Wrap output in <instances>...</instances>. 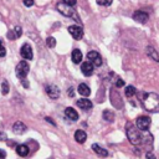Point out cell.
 Wrapping results in <instances>:
<instances>
[{"instance_id":"cell-34","label":"cell","mask_w":159,"mask_h":159,"mask_svg":"<svg viewBox=\"0 0 159 159\" xmlns=\"http://www.w3.org/2000/svg\"><path fill=\"white\" fill-rule=\"evenodd\" d=\"M73 88H68V94L70 96H73V91H72Z\"/></svg>"},{"instance_id":"cell-28","label":"cell","mask_w":159,"mask_h":159,"mask_svg":"<svg viewBox=\"0 0 159 159\" xmlns=\"http://www.w3.org/2000/svg\"><path fill=\"white\" fill-rule=\"evenodd\" d=\"M22 2H24V5L27 6V7H30V6L34 5V0H22Z\"/></svg>"},{"instance_id":"cell-23","label":"cell","mask_w":159,"mask_h":159,"mask_svg":"<svg viewBox=\"0 0 159 159\" xmlns=\"http://www.w3.org/2000/svg\"><path fill=\"white\" fill-rule=\"evenodd\" d=\"M135 94V88L133 87V86H128L127 88H125V96L127 97H132V96H134Z\"/></svg>"},{"instance_id":"cell-8","label":"cell","mask_w":159,"mask_h":159,"mask_svg":"<svg viewBox=\"0 0 159 159\" xmlns=\"http://www.w3.org/2000/svg\"><path fill=\"white\" fill-rule=\"evenodd\" d=\"M20 55L24 60H32V48L29 43H24L20 48Z\"/></svg>"},{"instance_id":"cell-10","label":"cell","mask_w":159,"mask_h":159,"mask_svg":"<svg viewBox=\"0 0 159 159\" xmlns=\"http://www.w3.org/2000/svg\"><path fill=\"white\" fill-rule=\"evenodd\" d=\"M148 14L144 12V11H135L133 14V19L137 21V22H140V24H145L148 21Z\"/></svg>"},{"instance_id":"cell-19","label":"cell","mask_w":159,"mask_h":159,"mask_svg":"<svg viewBox=\"0 0 159 159\" xmlns=\"http://www.w3.org/2000/svg\"><path fill=\"white\" fill-rule=\"evenodd\" d=\"M71 58H72V61L75 63H80L82 61V52L78 48H75L72 51V53H71Z\"/></svg>"},{"instance_id":"cell-20","label":"cell","mask_w":159,"mask_h":159,"mask_svg":"<svg viewBox=\"0 0 159 159\" xmlns=\"http://www.w3.org/2000/svg\"><path fill=\"white\" fill-rule=\"evenodd\" d=\"M77 91H78L80 94H82V96H84V97H87V96L91 93V89H89V87H88L86 83H80Z\"/></svg>"},{"instance_id":"cell-16","label":"cell","mask_w":159,"mask_h":159,"mask_svg":"<svg viewBox=\"0 0 159 159\" xmlns=\"http://www.w3.org/2000/svg\"><path fill=\"white\" fill-rule=\"evenodd\" d=\"M75 139H76V142L81 143V144L84 143L86 139H87V134H86V132H83V130H81V129L76 130V132H75Z\"/></svg>"},{"instance_id":"cell-29","label":"cell","mask_w":159,"mask_h":159,"mask_svg":"<svg viewBox=\"0 0 159 159\" xmlns=\"http://www.w3.org/2000/svg\"><path fill=\"white\" fill-rule=\"evenodd\" d=\"M65 4H67V5H71V6H75L76 5V2H77V0H62Z\"/></svg>"},{"instance_id":"cell-12","label":"cell","mask_w":159,"mask_h":159,"mask_svg":"<svg viewBox=\"0 0 159 159\" xmlns=\"http://www.w3.org/2000/svg\"><path fill=\"white\" fill-rule=\"evenodd\" d=\"M26 129H27V127H26L22 122H20V120L15 122L14 125H12V132H14L15 134H22V133L26 132Z\"/></svg>"},{"instance_id":"cell-31","label":"cell","mask_w":159,"mask_h":159,"mask_svg":"<svg viewBox=\"0 0 159 159\" xmlns=\"http://www.w3.org/2000/svg\"><path fill=\"white\" fill-rule=\"evenodd\" d=\"M145 159H157V158H155V155H154L153 153L148 152V153L145 154Z\"/></svg>"},{"instance_id":"cell-3","label":"cell","mask_w":159,"mask_h":159,"mask_svg":"<svg viewBox=\"0 0 159 159\" xmlns=\"http://www.w3.org/2000/svg\"><path fill=\"white\" fill-rule=\"evenodd\" d=\"M57 10L66 17H72V19H76L77 20V14H76V10L73 9V6L71 5H67L65 2H58L57 4Z\"/></svg>"},{"instance_id":"cell-9","label":"cell","mask_w":159,"mask_h":159,"mask_svg":"<svg viewBox=\"0 0 159 159\" xmlns=\"http://www.w3.org/2000/svg\"><path fill=\"white\" fill-rule=\"evenodd\" d=\"M46 93L48 94V97L50 98H52V99H56V98H58L60 97V88L57 87V86H55V84H48V86H46Z\"/></svg>"},{"instance_id":"cell-15","label":"cell","mask_w":159,"mask_h":159,"mask_svg":"<svg viewBox=\"0 0 159 159\" xmlns=\"http://www.w3.org/2000/svg\"><path fill=\"white\" fill-rule=\"evenodd\" d=\"M65 114H66V117H67L68 119H71V120H77V119H78V113H77L76 109H73L72 107H67V108L65 109Z\"/></svg>"},{"instance_id":"cell-32","label":"cell","mask_w":159,"mask_h":159,"mask_svg":"<svg viewBox=\"0 0 159 159\" xmlns=\"http://www.w3.org/2000/svg\"><path fill=\"white\" fill-rule=\"evenodd\" d=\"M6 133L5 132H0V140H6Z\"/></svg>"},{"instance_id":"cell-17","label":"cell","mask_w":159,"mask_h":159,"mask_svg":"<svg viewBox=\"0 0 159 159\" xmlns=\"http://www.w3.org/2000/svg\"><path fill=\"white\" fill-rule=\"evenodd\" d=\"M29 152H30V149H29V147H27L26 144H19V145L16 147V153H17L20 157H26V155L29 154Z\"/></svg>"},{"instance_id":"cell-5","label":"cell","mask_w":159,"mask_h":159,"mask_svg":"<svg viewBox=\"0 0 159 159\" xmlns=\"http://www.w3.org/2000/svg\"><path fill=\"white\" fill-rule=\"evenodd\" d=\"M135 124H137V128H138V129H140V130L145 132V130H148V129H149L150 119H149L148 117H145V116H142V117H138V118H137Z\"/></svg>"},{"instance_id":"cell-26","label":"cell","mask_w":159,"mask_h":159,"mask_svg":"<svg viewBox=\"0 0 159 159\" xmlns=\"http://www.w3.org/2000/svg\"><path fill=\"white\" fill-rule=\"evenodd\" d=\"M96 1H97V4L101 5V6H109L113 0H96Z\"/></svg>"},{"instance_id":"cell-22","label":"cell","mask_w":159,"mask_h":159,"mask_svg":"<svg viewBox=\"0 0 159 159\" xmlns=\"http://www.w3.org/2000/svg\"><path fill=\"white\" fill-rule=\"evenodd\" d=\"M103 119L107 120V122H113V119H114V114H113V112L109 111V109L103 111Z\"/></svg>"},{"instance_id":"cell-24","label":"cell","mask_w":159,"mask_h":159,"mask_svg":"<svg viewBox=\"0 0 159 159\" xmlns=\"http://www.w3.org/2000/svg\"><path fill=\"white\" fill-rule=\"evenodd\" d=\"M1 93L2 94H7L9 93V83H7V81H4L1 83Z\"/></svg>"},{"instance_id":"cell-30","label":"cell","mask_w":159,"mask_h":159,"mask_svg":"<svg viewBox=\"0 0 159 159\" xmlns=\"http://www.w3.org/2000/svg\"><path fill=\"white\" fill-rule=\"evenodd\" d=\"M123 84H124L123 80H122V78H117V81H116V86H117V87H122Z\"/></svg>"},{"instance_id":"cell-1","label":"cell","mask_w":159,"mask_h":159,"mask_svg":"<svg viewBox=\"0 0 159 159\" xmlns=\"http://www.w3.org/2000/svg\"><path fill=\"white\" fill-rule=\"evenodd\" d=\"M142 104L148 112H159V94L157 93H144L142 97Z\"/></svg>"},{"instance_id":"cell-18","label":"cell","mask_w":159,"mask_h":159,"mask_svg":"<svg viewBox=\"0 0 159 159\" xmlns=\"http://www.w3.org/2000/svg\"><path fill=\"white\" fill-rule=\"evenodd\" d=\"M92 149H93V152L97 154V155H99V157H107L108 155V152L104 149V148H102L101 145H98V144H93L92 145Z\"/></svg>"},{"instance_id":"cell-27","label":"cell","mask_w":159,"mask_h":159,"mask_svg":"<svg viewBox=\"0 0 159 159\" xmlns=\"http://www.w3.org/2000/svg\"><path fill=\"white\" fill-rule=\"evenodd\" d=\"M5 55H6V50H5V47H4V45L0 40V57H4Z\"/></svg>"},{"instance_id":"cell-14","label":"cell","mask_w":159,"mask_h":159,"mask_svg":"<svg viewBox=\"0 0 159 159\" xmlns=\"http://www.w3.org/2000/svg\"><path fill=\"white\" fill-rule=\"evenodd\" d=\"M21 34H22L21 27H20V26H15V27H14L11 31H9L7 37H9L10 40H15V39H19V37L21 36Z\"/></svg>"},{"instance_id":"cell-7","label":"cell","mask_w":159,"mask_h":159,"mask_svg":"<svg viewBox=\"0 0 159 159\" xmlns=\"http://www.w3.org/2000/svg\"><path fill=\"white\" fill-rule=\"evenodd\" d=\"M68 32H70V35H71L75 40H81V39L83 37V30H82V27H80V26H77V25L70 26V27H68Z\"/></svg>"},{"instance_id":"cell-4","label":"cell","mask_w":159,"mask_h":159,"mask_svg":"<svg viewBox=\"0 0 159 159\" xmlns=\"http://www.w3.org/2000/svg\"><path fill=\"white\" fill-rule=\"evenodd\" d=\"M29 71H30V66H29V63H27L26 61L19 62L17 66H16V68H15V73H16L17 78H20V80L25 78V77L27 76Z\"/></svg>"},{"instance_id":"cell-6","label":"cell","mask_w":159,"mask_h":159,"mask_svg":"<svg viewBox=\"0 0 159 159\" xmlns=\"http://www.w3.org/2000/svg\"><path fill=\"white\" fill-rule=\"evenodd\" d=\"M87 58H88L89 62H91L93 66H96V67H99V66L102 65V58H101V56H99V53H98L97 51H89V52L87 53Z\"/></svg>"},{"instance_id":"cell-11","label":"cell","mask_w":159,"mask_h":159,"mask_svg":"<svg viewBox=\"0 0 159 159\" xmlns=\"http://www.w3.org/2000/svg\"><path fill=\"white\" fill-rule=\"evenodd\" d=\"M93 65L89 62V61H86V62H83L82 65H81V71H82V73L84 75V76H91L92 73H93Z\"/></svg>"},{"instance_id":"cell-25","label":"cell","mask_w":159,"mask_h":159,"mask_svg":"<svg viewBox=\"0 0 159 159\" xmlns=\"http://www.w3.org/2000/svg\"><path fill=\"white\" fill-rule=\"evenodd\" d=\"M46 43H47V46H48V47H55V46H56V40H55V37H52V36L47 37Z\"/></svg>"},{"instance_id":"cell-2","label":"cell","mask_w":159,"mask_h":159,"mask_svg":"<svg viewBox=\"0 0 159 159\" xmlns=\"http://www.w3.org/2000/svg\"><path fill=\"white\" fill-rule=\"evenodd\" d=\"M127 137H128L129 142L133 145H140L144 142V137H143L140 129H138L132 123H128L127 124Z\"/></svg>"},{"instance_id":"cell-13","label":"cell","mask_w":159,"mask_h":159,"mask_svg":"<svg viewBox=\"0 0 159 159\" xmlns=\"http://www.w3.org/2000/svg\"><path fill=\"white\" fill-rule=\"evenodd\" d=\"M77 106H78L81 109H84V111H88V109H91V108L93 107L92 102H91L89 99H87V98L78 99V101H77Z\"/></svg>"},{"instance_id":"cell-35","label":"cell","mask_w":159,"mask_h":159,"mask_svg":"<svg viewBox=\"0 0 159 159\" xmlns=\"http://www.w3.org/2000/svg\"><path fill=\"white\" fill-rule=\"evenodd\" d=\"M22 86H25V87H29V83H27L26 81H24V80H22Z\"/></svg>"},{"instance_id":"cell-21","label":"cell","mask_w":159,"mask_h":159,"mask_svg":"<svg viewBox=\"0 0 159 159\" xmlns=\"http://www.w3.org/2000/svg\"><path fill=\"white\" fill-rule=\"evenodd\" d=\"M147 53H148V56H149L152 60H154L155 62H159V53L154 50V47L148 46V47H147Z\"/></svg>"},{"instance_id":"cell-33","label":"cell","mask_w":159,"mask_h":159,"mask_svg":"<svg viewBox=\"0 0 159 159\" xmlns=\"http://www.w3.org/2000/svg\"><path fill=\"white\" fill-rule=\"evenodd\" d=\"M5 157H6V153L2 149H0V159H5Z\"/></svg>"}]
</instances>
